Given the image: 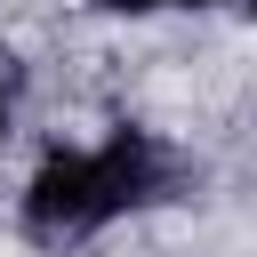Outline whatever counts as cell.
<instances>
[{"instance_id": "obj_1", "label": "cell", "mask_w": 257, "mask_h": 257, "mask_svg": "<svg viewBox=\"0 0 257 257\" xmlns=\"http://www.w3.org/2000/svg\"><path fill=\"white\" fill-rule=\"evenodd\" d=\"M169 185H177V161H169L153 137L120 128V137H104L96 153H48V161H40V177L24 185V233H32V241H88V233H104L112 217L161 201Z\"/></svg>"}, {"instance_id": "obj_2", "label": "cell", "mask_w": 257, "mask_h": 257, "mask_svg": "<svg viewBox=\"0 0 257 257\" xmlns=\"http://www.w3.org/2000/svg\"><path fill=\"white\" fill-rule=\"evenodd\" d=\"M112 8H193V0H112Z\"/></svg>"}, {"instance_id": "obj_3", "label": "cell", "mask_w": 257, "mask_h": 257, "mask_svg": "<svg viewBox=\"0 0 257 257\" xmlns=\"http://www.w3.org/2000/svg\"><path fill=\"white\" fill-rule=\"evenodd\" d=\"M0 137H8V104H0Z\"/></svg>"}, {"instance_id": "obj_4", "label": "cell", "mask_w": 257, "mask_h": 257, "mask_svg": "<svg viewBox=\"0 0 257 257\" xmlns=\"http://www.w3.org/2000/svg\"><path fill=\"white\" fill-rule=\"evenodd\" d=\"M249 8H257V0H249Z\"/></svg>"}]
</instances>
